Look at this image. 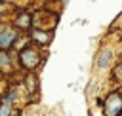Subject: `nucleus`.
Segmentation results:
<instances>
[{"instance_id":"nucleus-1","label":"nucleus","mask_w":122,"mask_h":116,"mask_svg":"<svg viewBox=\"0 0 122 116\" xmlns=\"http://www.w3.org/2000/svg\"><path fill=\"white\" fill-rule=\"evenodd\" d=\"M122 110V99H120V95H111L109 99H107V108H105V112H107V116H116L118 112Z\"/></svg>"},{"instance_id":"nucleus-2","label":"nucleus","mask_w":122,"mask_h":116,"mask_svg":"<svg viewBox=\"0 0 122 116\" xmlns=\"http://www.w3.org/2000/svg\"><path fill=\"white\" fill-rule=\"evenodd\" d=\"M21 63L27 68H34L38 65V55L32 49H25V51H21Z\"/></svg>"},{"instance_id":"nucleus-3","label":"nucleus","mask_w":122,"mask_h":116,"mask_svg":"<svg viewBox=\"0 0 122 116\" xmlns=\"http://www.w3.org/2000/svg\"><path fill=\"white\" fill-rule=\"evenodd\" d=\"M13 40H15V32L11 30V29H8V30H4L2 34H0V48H10L11 44H13Z\"/></svg>"},{"instance_id":"nucleus-4","label":"nucleus","mask_w":122,"mask_h":116,"mask_svg":"<svg viewBox=\"0 0 122 116\" xmlns=\"http://www.w3.org/2000/svg\"><path fill=\"white\" fill-rule=\"evenodd\" d=\"M111 59H112V51H111V49H105V51L101 53V57L97 59V65H99V67H107V65L111 63Z\"/></svg>"},{"instance_id":"nucleus-5","label":"nucleus","mask_w":122,"mask_h":116,"mask_svg":"<svg viewBox=\"0 0 122 116\" xmlns=\"http://www.w3.org/2000/svg\"><path fill=\"white\" fill-rule=\"evenodd\" d=\"M34 38H36V42H42V44H48L50 42V34H44V32H34Z\"/></svg>"},{"instance_id":"nucleus-6","label":"nucleus","mask_w":122,"mask_h":116,"mask_svg":"<svg viewBox=\"0 0 122 116\" xmlns=\"http://www.w3.org/2000/svg\"><path fill=\"white\" fill-rule=\"evenodd\" d=\"M17 25L23 27V29H27V27H29V15H21V17L17 19Z\"/></svg>"},{"instance_id":"nucleus-7","label":"nucleus","mask_w":122,"mask_h":116,"mask_svg":"<svg viewBox=\"0 0 122 116\" xmlns=\"http://www.w3.org/2000/svg\"><path fill=\"white\" fill-rule=\"evenodd\" d=\"M10 114V103L6 101L4 105H2V108H0V116H8Z\"/></svg>"},{"instance_id":"nucleus-8","label":"nucleus","mask_w":122,"mask_h":116,"mask_svg":"<svg viewBox=\"0 0 122 116\" xmlns=\"http://www.w3.org/2000/svg\"><path fill=\"white\" fill-rule=\"evenodd\" d=\"M118 76H122V65L118 67Z\"/></svg>"}]
</instances>
